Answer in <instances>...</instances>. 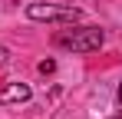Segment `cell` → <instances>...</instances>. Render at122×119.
Masks as SVG:
<instances>
[{
	"mask_svg": "<svg viewBox=\"0 0 122 119\" xmlns=\"http://www.w3.org/2000/svg\"><path fill=\"white\" fill-rule=\"evenodd\" d=\"M53 43L60 50H73V53H92L106 43V33L99 27H76V30H60Z\"/></svg>",
	"mask_w": 122,
	"mask_h": 119,
	"instance_id": "1",
	"label": "cell"
},
{
	"mask_svg": "<svg viewBox=\"0 0 122 119\" xmlns=\"http://www.w3.org/2000/svg\"><path fill=\"white\" fill-rule=\"evenodd\" d=\"M53 70H56L53 60H43V63H40V73H53Z\"/></svg>",
	"mask_w": 122,
	"mask_h": 119,
	"instance_id": "4",
	"label": "cell"
},
{
	"mask_svg": "<svg viewBox=\"0 0 122 119\" xmlns=\"http://www.w3.org/2000/svg\"><path fill=\"white\" fill-rule=\"evenodd\" d=\"M7 56H10V50H7V46H0V66L7 63Z\"/></svg>",
	"mask_w": 122,
	"mask_h": 119,
	"instance_id": "5",
	"label": "cell"
},
{
	"mask_svg": "<svg viewBox=\"0 0 122 119\" xmlns=\"http://www.w3.org/2000/svg\"><path fill=\"white\" fill-rule=\"evenodd\" d=\"M119 103H122V83H119Z\"/></svg>",
	"mask_w": 122,
	"mask_h": 119,
	"instance_id": "6",
	"label": "cell"
},
{
	"mask_svg": "<svg viewBox=\"0 0 122 119\" xmlns=\"http://www.w3.org/2000/svg\"><path fill=\"white\" fill-rule=\"evenodd\" d=\"M30 96H33V89H30L26 83H10V86L0 89V103H3V106H10V103H26Z\"/></svg>",
	"mask_w": 122,
	"mask_h": 119,
	"instance_id": "3",
	"label": "cell"
},
{
	"mask_svg": "<svg viewBox=\"0 0 122 119\" xmlns=\"http://www.w3.org/2000/svg\"><path fill=\"white\" fill-rule=\"evenodd\" d=\"M26 17L36 20V23H79L82 10H76V7H60V3H30V7H26Z\"/></svg>",
	"mask_w": 122,
	"mask_h": 119,
	"instance_id": "2",
	"label": "cell"
}]
</instances>
